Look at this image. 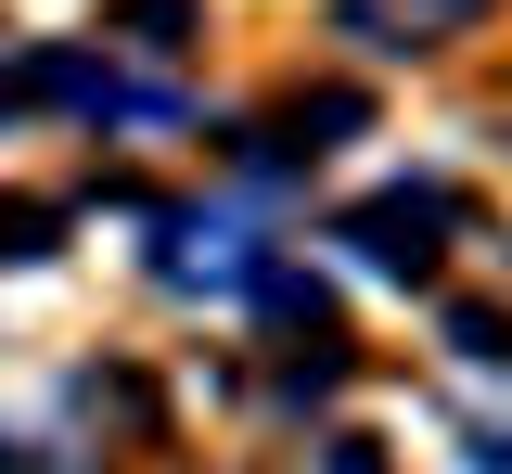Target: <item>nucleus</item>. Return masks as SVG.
Masks as SVG:
<instances>
[{
  "label": "nucleus",
  "mask_w": 512,
  "mask_h": 474,
  "mask_svg": "<svg viewBox=\"0 0 512 474\" xmlns=\"http://www.w3.org/2000/svg\"><path fill=\"white\" fill-rule=\"evenodd\" d=\"M436 231H448V193H436V180H423V193H372L359 218H346V244H359L372 270H397V282L436 270Z\"/></svg>",
  "instance_id": "obj_1"
},
{
  "label": "nucleus",
  "mask_w": 512,
  "mask_h": 474,
  "mask_svg": "<svg viewBox=\"0 0 512 474\" xmlns=\"http://www.w3.org/2000/svg\"><path fill=\"white\" fill-rule=\"evenodd\" d=\"M256 270H269V257H256L244 218H180V257H167V282H192V295L218 282V295H231V282H256Z\"/></svg>",
  "instance_id": "obj_2"
},
{
  "label": "nucleus",
  "mask_w": 512,
  "mask_h": 474,
  "mask_svg": "<svg viewBox=\"0 0 512 474\" xmlns=\"http://www.w3.org/2000/svg\"><path fill=\"white\" fill-rule=\"evenodd\" d=\"M461 13H487V0H346V39H359V52H423Z\"/></svg>",
  "instance_id": "obj_3"
},
{
  "label": "nucleus",
  "mask_w": 512,
  "mask_h": 474,
  "mask_svg": "<svg viewBox=\"0 0 512 474\" xmlns=\"http://www.w3.org/2000/svg\"><path fill=\"white\" fill-rule=\"evenodd\" d=\"M180 26H192V0H128V39L141 52H180Z\"/></svg>",
  "instance_id": "obj_4"
},
{
  "label": "nucleus",
  "mask_w": 512,
  "mask_h": 474,
  "mask_svg": "<svg viewBox=\"0 0 512 474\" xmlns=\"http://www.w3.org/2000/svg\"><path fill=\"white\" fill-rule=\"evenodd\" d=\"M448 346H461V359H487V372H500V359H512V321H487V308H461V321H448Z\"/></svg>",
  "instance_id": "obj_5"
},
{
  "label": "nucleus",
  "mask_w": 512,
  "mask_h": 474,
  "mask_svg": "<svg viewBox=\"0 0 512 474\" xmlns=\"http://www.w3.org/2000/svg\"><path fill=\"white\" fill-rule=\"evenodd\" d=\"M39 244H52V218L39 205H0V257H39Z\"/></svg>",
  "instance_id": "obj_6"
}]
</instances>
